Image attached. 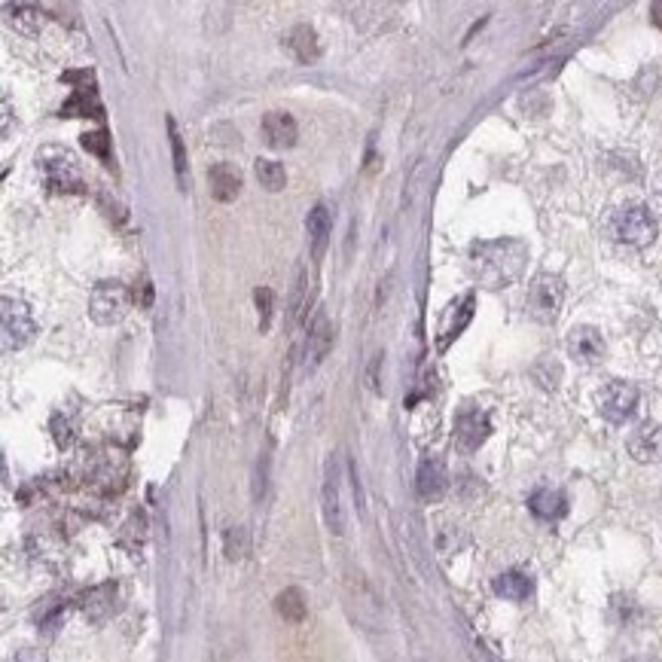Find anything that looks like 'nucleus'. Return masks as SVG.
I'll list each match as a JSON object with an SVG mask.
<instances>
[{
  "label": "nucleus",
  "instance_id": "obj_1",
  "mask_svg": "<svg viewBox=\"0 0 662 662\" xmlns=\"http://www.w3.org/2000/svg\"><path fill=\"white\" fill-rule=\"evenodd\" d=\"M528 260V248L516 238H498V242H476L470 248V272L473 278L489 287L501 290L522 278Z\"/></svg>",
  "mask_w": 662,
  "mask_h": 662
},
{
  "label": "nucleus",
  "instance_id": "obj_2",
  "mask_svg": "<svg viewBox=\"0 0 662 662\" xmlns=\"http://www.w3.org/2000/svg\"><path fill=\"white\" fill-rule=\"evenodd\" d=\"M608 232L626 248H647V245L656 242L659 223H656V217L650 214L647 205H623L611 214Z\"/></svg>",
  "mask_w": 662,
  "mask_h": 662
},
{
  "label": "nucleus",
  "instance_id": "obj_3",
  "mask_svg": "<svg viewBox=\"0 0 662 662\" xmlns=\"http://www.w3.org/2000/svg\"><path fill=\"white\" fill-rule=\"evenodd\" d=\"M37 165L46 177V187L55 193H77L83 187V174L77 156L62 147H46L37 153Z\"/></svg>",
  "mask_w": 662,
  "mask_h": 662
},
{
  "label": "nucleus",
  "instance_id": "obj_4",
  "mask_svg": "<svg viewBox=\"0 0 662 662\" xmlns=\"http://www.w3.org/2000/svg\"><path fill=\"white\" fill-rule=\"evenodd\" d=\"M562 303H565V281L559 275H537L531 284H528V296H525V309L534 321L540 324H553L562 312Z\"/></svg>",
  "mask_w": 662,
  "mask_h": 662
},
{
  "label": "nucleus",
  "instance_id": "obj_5",
  "mask_svg": "<svg viewBox=\"0 0 662 662\" xmlns=\"http://www.w3.org/2000/svg\"><path fill=\"white\" fill-rule=\"evenodd\" d=\"M129 312V290L126 284L119 281H101L95 284L92 296H89V315L95 324L101 327H110V324H119Z\"/></svg>",
  "mask_w": 662,
  "mask_h": 662
},
{
  "label": "nucleus",
  "instance_id": "obj_6",
  "mask_svg": "<svg viewBox=\"0 0 662 662\" xmlns=\"http://www.w3.org/2000/svg\"><path fill=\"white\" fill-rule=\"evenodd\" d=\"M4 351L13 354L19 348H25L34 333H37V321L28 309V303L22 299H13V296H4Z\"/></svg>",
  "mask_w": 662,
  "mask_h": 662
},
{
  "label": "nucleus",
  "instance_id": "obj_7",
  "mask_svg": "<svg viewBox=\"0 0 662 662\" xmlns=\"http://www.w3.org/2000/svg\"><path fill=\"white\" fill-rule=\"evenodd\" d=\"M638 409V388L629 382H608L598 391V412L611 425H626Z\"/></svg>",
  "mask_w": 662,
  "mask_h": 662
},
{
  "label": "nucleus",
  "instance_id": "obj_8",
  "mask_svg": "<svg viewBox=\"0 0 662 662\" xmlns=\"http://www.w3.org/2000/svg\"><path fill=\"white\" fill-rule=\"evenodd\" d=\"M492 434V418L479 406H464L455 415V443L461 452H476Z\"/></svg>",
  "mask_w": 662,
  "mask_h": 662
},
{
  "label": "nucleus",
  "instance_id": "obj_9",
  "mask_svg": "<svg viewBox=\"0 0 662 662\" xmlns=\"http://www.w3.org/2000/svg\"><path fill=\"white\" fill-rule=\"evenodd\" d=\"M339 483H342L339 461L330 458V461H327V473H324V492H321V501H324V519H327V528H330L333 534H345V510H342V492H339Z\"/></svg>",
  "mask_w": 662,
  "mask_h": 662
},
{
  "label": "nucleus",
  "instance_id": "obj_10",
  "mask_svg": "<svg viewBox=\"0 0 662 662\" xmlns=\"http://www.w3.org/2000/svg\"><path fill=\"white\" fill-rule=\"evenodd\" d=\"M568 354L583 367H595L605 357V339L595 327H574L568 333Z\"/></svg>",
  "mask_w": 662,
  "mask_h": 662
},
{
  "label": "nucleus",
  "instance_id": "obj_11",
  "mask_svg": "<svg viewBox=\"0 0 662 662\" xmlns=\"http://www.w3.org/2000/svg\"><path fill=\"white\" fill-rule=\"evenodd\" d=\"M446 486H449V473H446V464L440 458H425L418 464V473H415V489L425 501H440L446 495Z\"/></svg>",
  "mask_w": 662,
  "mask_h": 662
},
{
  "label": "nucleus",
  "instance_id": "obj_12",
  "mask_svg": "<svg viewBox=\"0 0 662 662\" xmlns=\"http://www.w3.org/2000/svg\"><path fill=\"white\" fill-rule=\"evenodd\" d=\"M263 135H266V144L275 147V150H290L296 144V119L284 110H269L263 116Z\"/></svg>",
  "mask_w": 662,
  "mask_h": 662
},
{
  "label": "nucleus",
  "instance_id": "obj_13",
  "mask_svg": "<svg viewBox=\"0 0 662 662\" xmlns=\"http://www.w3.org/2000/svg\"><path fill=\"white\" fill-rule=\"evenodd\" d=\"M208 184H211V196L217 202H232L242 193V171H238L232 162H217L208 168Z\"/></svg>",
  "mask_w": 662,
  "mask_h": 662
},
{
  "label": "nucleus",
  "instance_id": "obj_14",
  "mask_svg": "<svg viewBox=\"0 0 662 662\" xmlns=\"http://www.w3.org/2000/svg\"><path fill=\"white\" fill-rule=\"evenodd\" d=\"M629 452L635 461L650 464L662 458V428L659 425H641L632 437H629Z\"/></svg>",
  "mask_w": 662,
  "mask_h": 662
},
{
  "label": "nucleus",
  "instance_id": "obj_15",
  "mask_svg": "<svg viewBox=\"0 0 662 662\" xmlns=\"http://www.w3.org/2000/svg\"><path fill=\"white\" fill-rule=\"evenodd\" d=\"M287 49L293 52V58L299 65H312V62H318L321 58V40H318V34H315V28H309V25H296L290 34H287Z\"/></svg>",
  "mask_w": 662,
  "mask_h": 662
},
{
  "label": "nucleus",
  "instance_id": "obj_16",
  "mask_svg": "<svg viewBox=\"0 0 662 662\" xmlns=\"http://www.w3.org/2000/svg\"><path fill=\"white\" fill-rule=\"evenodd\" d=\"M333 348V327L327 321L324 312L315 315V321L309 324V339H306V357H309V367L321 364L327 357V351Z\"/></svg>",
  "mask_w": 662,
  "mask_h": 662
},
{
  "label": "nucleus",
  "instance_id": "obj_17",
  "mask_svg": "<svg viewBox=\"0 0 662 662\" xmlns=\"http://www.w3.org/2000/svg\"><path fill=\"white\" fill-rule=\"evenodd\" d=\"M528 507L537 519L544 522H556L568 513V498L559 492V489H537L531 498H528Z\"/></svg>",
  "mask_w": 662,
  "mask_h": 662
},
{
  "label": "nucleus",
  "instance_id": "obj_18",
  "mask_svg": "<svg viewBox=\"0 0 662 662\" xmlns=\"http://www.w3.org/2000/svg\"><path fill=\"white\" fill-rule=\"evenodd\" d=\"M306 229H309V238H312V251L315 257L324 254L327 242H330V232H333V217H330V208L327 205H315L306 217Z\"/></svg>",
  "mask_w": 662,
  "mask_h": 662
},
{
  "label": "nucleus",
  "instance_id": "obj_19",
  "mask_svg": "<svg viewBox=\"0 0 662 662\" xmlns=\"http://www.w3.org/2000/svg\"><path fill=\"white\" fill-rule=\"evenodd\" d=\"M495 592L507 601H528L534 592V583L522 571H504L501 577H495Z\"/></svg>",
  "mask_w": 662,
  "mask_h": 662
},
{
  "label": "nucleus",
  "instance_id": "obj_20",
  "mask_svg": "<svg viewBox=\"0 0 662 662\" xmlns=\"http://www.w3.org/2000/svg\"><path fill=\"white\" fill-rule=\"evenodd\" d=\"M275 611H278V617H281V620H287V623H303V620H306V614H309L306 595L299 592L296 586H290V589L278 592V598H275Z\"/></svg>",
  "mask_w": 662,
  "mask_h": 662
},
{
  "label": "nucleus",
  "instance_id": "obj_21",
  "mask_svg": "<svg viewBox=\"0 0 662 662\" xmlns=\"http://www.w3.org/2000/svg\"><path fill=\"white\" fill-rule=\"evenodd\" d=\"M306 312H309V272L299 266L296 284H293V293H290V327L303 324Z\"/></svg>",
  "mask_w": 662,
  "mask_h": 662
},
{
  "label": "nucleus",
  "instance_id": "obj_22",
  "mask_svg": "<svg viewBox=\"0 0 662 662\" xmlns=\"http://www.w3.org/2000/svg\"><path fill=\"white\" fill-rule=\"evenodd\" d=\"M254 174H257V180H260V187H266L269 193H278V190H284V184H287V171H284V165L275 162V159H257Z\"/></svg>",
  "mask_w": 662,
  "mask_h": 662
},
{
  "label": "nucleus",
  "instance_id": "obj_23",
  "mask_svg": "<svg viewBox=\"0 0 662 662\" xmlns=\"http://www.w3.org/2000/svg\"><path fill=\"white\" fill-rule=\"evenodd\" d=\"M113 595H116V586H110V583L92 589V592L86 595V605H83L86 617H89V620H104V617L110 614V608H113Z\"/></svg>",
  "mask_w": 662,
  "mask_h": 662
},
{
  "label": "nucleus",
  "instance_id": "obj_24",
  "mask_svg": "<svg viewBox=\"0 0 662 662\" xmlns=\"http://www.w3.org/2000/svg\"><path fill=\"white\" fill-rule=\"evenodd\" d=\"M168 138H171V156H174V171H177V180H180V190H187V171H190V162H187V150H184V138L177 132V123L168 116Z\"/></svg>",
  "mask_w": 662,
  "mask_h": 662
},
{
  "label": "nucleus",
  "instance_id": "obj_25",
  "mask_svg": "<svg viewBox=\"0 0 662 662\" xmlns=\"http://www.w3.org/2000/svg\"><path fill=\"white\" fill-rule=\"evenodd\" d=\"M65 116H101V104L95 89H77L74 98L62 107Z\"/></svg>",
  "mask_w": 662,
  "mask_h": 662
},
{
  "label": "nucleus",
  "instance_id": "obj_26",
  "mask_svg": "<svg viewBox=\"0 0 662 662\" xmlns=\"http://www.w3.org/2000/svg\"><path fill=\"white\" fill-rule=\"evenodd\" d=\"M248 553V531L245 528H229L226 531V559H245Z\"/></svg>",
  "mask_w": 662,
  "mask_h": 662
},
{
  "label": "nucleus",
  "instance_id": "obj_27",
  "mask_svg": "<svg viewBox=\"0 0 662 662\" xmlns=\"http://www.w3.org/2000/svg\"><path fill=\"white\" fill-rule=\"evenodd\" d=\"M272 299H275V293L269 287L254 290V303H257V312H260V330L263 333L269 330V321H272Z\"/></svg>",
  "mask_w": 662,
  "mask_h": 662
},
{
  "label": "nucleus",
  "instance_id": "obj_28",
  "mask_svg": "<svg viewBox=\"0 0 662 662\" xmlns=\"http://www.w3.org/2000/svg\"><path fill=\"white\" fill-rule=\"evenodd\" d=\"M83 147H86L89 153H95L101 162L110 165V138H107V132H89V135H83Z\"/></svg>",
  "mask_w": 662,
  "mask_h": 662
},
{
  "label": "nucleus",
  "instance_id": "obj_29",
  "mask_svg": "<svg viewBox=\"0 0 662 662\" xmlns=\"http://www.w3.org/2000/svg\"><path fill=\"white\" fill-rule=\"evenodd\" d=\"M52 434H55V443L62 446V449L74 443V425H71L65 415H55V418H52Z\"/></svg>",
  "mask_w": 662,
  "mask_h": 662
},
{
  "label": "nucleus",
  "instance_id": "obj_30",
  "mask_svg": "<svg viewBox=\"0 0 662 662\" xmlns=\"http://www.w3.org/2000/svg\"><path fill=\"white\" fill-rule=\"evenodd\" d=\"M13 662H49L40 650H31V647H25V650H19L16 653V659Z\"/></svg>",
  "mask_w": 662,
  "mask_h": 662
},
{
  "label": "nucleus",
  "instance_id": "obj_31",
  "mask_svg": "<svg viewBox=\"0 0 662 662\" xmlns=\"http://www.w3.org/2000/svg\"><path fill=\"white\" fill-rule=\"evenodd\" d=\"M650 13H653V22H656V25H662V4H653V10H650Z\"/></svg>",
  "mask_w": 662,
  "mask_h": 662
},
{
  "label": "nucleus",
  "instance_id": "obj_32",
  "mask_svg": "<svg viewBox=\"0 0 662 662\" xmlns=\"http://www.w3.org/2000/svg\"><path fill=\"white\" fill-rule=\"evenodd\" d=\"M656 193H659V199H662V174H659V180H656Z\"/></svg>",
  "mask_w": 662,
  "mask_h": 662
}]
</instances>
